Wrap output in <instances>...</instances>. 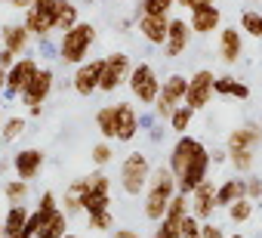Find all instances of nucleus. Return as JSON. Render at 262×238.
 <instances>
[{"instance_id":"e433bc0d","label":"nucleus","mask_w":262,"mask_h":238,"mask_svg":"<svg viewBox=\"0 0 262 238\" xmlns=\"http://www.w3.org/2000/svg\"><path fill=\"white\" fill-rule=\"evenodd\" d=\"M90 158H93V164H96V167H105V164L114 158V149H111V143H108V140L96 143V146H93V152H90Z\"/></svg>"},{"instance_id":"dca6fc26","label":"nucleus","mask_w":262,"mask_h":238,"mask_svg":"<svg viewBox=\"0 0 262 238\" xmlns=\"http://www.w3.org/2000/svg\"><path fill=\"white\" fill-rule=\"evenodd\" d=\"M262 146V127L259 121H247L241 127H234L225 140V152H256Z\"/></svg>"},{"instance_id":"cd10ccee","label":"nucleus","mask_w":262,"mask_h":238,"mask_svg":"<svg viewBox=\"0 0 262 238\" xmlns=\"http://www.w3.org/2000/svg\"><path fill=\"white\" fill-rule=\"evenodd\" d=\"M194 114H198V111H194L191 105H185V102H182V105H176V108H173V114L167 117V121H170V130H173L176 136L188 133V130H191V121H194Z\"/></svg>"},{"instance_id":"72a5a7b5","label":"nucleus","mask_w":262,"mask_h":238,"mask_svg":"<svg viewBox=\"0 0 262 238\" xmlns=\"http://www.w3.org/2000/svg\"><path fill=\"white\" fill-rule=\"evenodd\" d=\"M25 117H10V121H4V124H0V140H4V143H16L22 133H25Z\"/></svg>"},{"instance_id":"6ab92c4d","label":"nucleus","mask_w":262,"mask_h":238,"mask_svg":"<svg viewBox=\"0 0 262 238\" xmlns=\"http://www.w3.org/2000/svg\"><path fill=\"white\" fill-rule=\"evenodd\" d=\"M167 28H170V16H145V13H139V19H136V31L151 47L167 44Z\"/></svg>"},{"instance_id":"2f4dec72","label":"nucleus","mask_w":262,"mask_h":238,"mask_svg":"<svg viewBox=\"0 0 262 238\" xmlns=\"http://www.w3.org/2000/svg\"><path fill=\"white\" fill-rule=\"evenodd\" d=\"M241 31L253 41H262V13L259 10H244L241 13Z\"/></svg>"},{"instance_id":"a18cd8bd","label":"nucleus","mask_w":262,"mask_h":238,"mask_svg":"<svg viewBox=\"0 0 262 238\" xmlns=\"http://www.w3.org/2000/svg\"><path fill=\"white\" fill-rule=\"evenodd\" d=\"M31 4H34V0H10V7H13V10H22V13H25Z\"/></svg>"},{"instance_id":"b1692460","label":"nucleus","mask_w":262,"mask_h":238,"mask_svg":"<svg viewBox=\"0 0 262 238\" xmlns=\"http://www.w3.org/2000/svg\"><path fill=\"white\" fill-rule=\"evenodd\" d=\"M213 93L216 96H225V99H237V102H247L250 99V87L231 74H216V84H213Z\"/></svg>"},{"instance_id":"37998d69","label":"nucleus","mask_w":262,"mask_h":238,"mask_svg":"<svg viewBox=\"0 0 262 238\" xmlns=\"http://www.w3.org/2000/svg\"><path fill=\"white\" fill-rule=\"evenodd\" d=\"M16 59H19V56H16V53H10V50H0V65H4V68H7V71H10V65H13V62H16Z\"/></svg>"},{"instance_id":"a19ab883","label":"nucleus","mask_w":262,"mask_h":238,"mask_svg":"<svg viewBox=\"0 0 262 238\" xmlns=\"http://www.w3.org/2000/svg\"><path fill=\"white\" fill-rule=\"evenodd\" d=\"M111 238H142V235L136 229H120L117 226V229H111Z\"/></svg>"},{"instance_id":"603ef678","label":"nucleus","mask_w":262,"mask_h":238,"mask_svg":"<svg viewBox=\"0 0 262 238\" xmlns=\"http://www.w3.org/2000/svg\"><path fill=\"white\" fill-rule=\"evenodd\" d=\"M0 4H10V0H0Z\"/></svg>"},{"instance_id":"5701e85b","label":"nucleus","mask_w":262,"mask_h":238,"mask_svg":"<svg viewBox=\"0 0 262 238\" xmlns=\"http://www.w3.org/2000/svg\"><path fill=\"white\" fill-rule=\"evenodd\" d=\"M237 198H247V176H228L216 186V207H228Z\"/></svg>"},{"instance_id":"bb28decb","label":"nucleus","mask_w":262,"mask_h":238,"mask_svg":"<svg viewBox=\"0 0 262 238\" xmlns=\"http://www.w3.org/2000/svg\"><path fill=\"white\" fill-rule=\"evenodd\" d=\"M68 220H71V216L59 207V210H56V213L40 226V232H37L34 238H65V235H68Z\"/></svg>"},{"instance_id":"473e14b6","label":"nucleus","mask_w":262,"mask_h":238,"mask_svg":"<svg viewBox=\"0 0 262 238\" xmlns=\"http://www.w3.org/2000/svg\"><path fill=\"white\" fill-rule=\"evenodd\" d=\"M86 226H90L93 232H111V229H117V223H114V213H111V210L86 213Z\"/></svg>"},{"instance_id":"58836bf2","label":"nucleus","mask_w":262,"mask_h":238,"mask_svg":"<svg viewBox=\"0 0 262 238\" xmlns=\"http://www.w3.org/2000/svg\"><path fill=\"white\" fill-rule=\"evenodd\" d=\"M247 198L250 201H262V176H256V173H247Z\"/></svg>"},{"instance_id":"c756f323","label":"nucleus","mask_w":262,"mask_h":238,"mask_svg":"<svg viewBox=\"0 0 262 238\" xmlns=\"http://www.w3.org/2000/svg\"><path fill=\"white\" fill-rule=\"evenodd\" d=\"M96 127H99L102 140H108V143L114 140V102H108L96 111Z\"/></svg>"},{"instance_id":"a878e982","label":"nucleus","mask_w":262,"mask_h":238,"mask_svg":"<svg viewBox=\"0 0 262 238\" xmlns=\"http://www.w3.org/2000/svg\"><path fill=\"white\" fill-rule=\"evenodd\" d=\"M80 22V7L74 0H56V31H68Z\"/></svg>"},{"instance_id":"2eb2a0df","label":"nucleus","mask_w":262,"mask_h":238,"mask_svg":"<svg viewBox=\"0 0 262 238\" xmlns=\"http://www.w3.org/2000/svg\"><path fill=\"white\" fill-rule=\"evenodd\" d=\"M188 47H191V25H188V19L170 16L167 44H164V56H167V59H179Z\"/></svg>"},{"instance_id":"4be33fe9","label":"nucleus","mask_w":262,"mask_h":238,"mask_svg":"<svg viewBox=\"0 0 262 238\" xmlns=\"http://www.w3.org/2000/svg\"><path fill=\"white\" fill-rule=\"evenodd\" d=\"M31 31H28V25L22 22V25H4L0 28V41H4V50H10V53H16V56H22L25 50H28V44H31Z\"/></svg>"},{"instance_id":"20e7f679","label":"nucleus","mask_w":262,"mask_h":238,"mask_svg":"<svg viewBox=\"0 0 262 238\" xmlns=\"http://www.w3.org/2000/svg\"><path fill=\"white\" fill-rule=\"evenodd\" d=\"M93 44H96V25H93V22H77L74 28L62 31L59 59H62L65 65H80L83 59H90Z\"/></svg>"},{"instance_id":"9b49d317","label":"nucleus","mask_w":262,"mask_h":238,"mask_svg":"<svg viewBox=\"0 0 262 238\" xmlns=\"http://www.w3.org/2000/svg\"><path fill=\"white\" fill-rule=\"evenodd\" d=\"M102 59L105 56H96V59H83L80 65H74V77H71V87L77 96H93L99 90V77H102Z\"/></svg>"},{"instance_id":"864d4df0","label":"nucleus","mask_w":262,"mask_h":238,"mask_svg":"<svg viewBox=\"0 0 262 238\" xmlns=\"http://www.w3.org/2000/svg\"><path fill=\"white\" fill-rule=\"evenodd\" d=\"M0 124H4V117H0Z\"/></svg>"},{"instance_id":"ddd939ff","label":"nucleus","mask_w":262,"mask_h":238,"mask_svg":"<svg viewBox=\"0 0 262 238\" xmlns=\"http://www.w3.org/2000/svg\"><path fill=\"white\" fill-rule=\"evenodd\" d=\"M40 71V65H37V59H31V56H19L13 65H10V71H7V96H22V90L31 84V77Z\"/></svg>"},{"instance_id":"39448f33","label":"nucleus","mask_w":262,"mask_h":238,"mask_svg":"<svg viewBox=\"0 0 262 238\" xmlns=\"http://www.w3.org/2000/svg\"><path fill=\"white\" fill-rule=\"evenodd\" d=\"M151 170H155V167H151L148 155H142V152H129V155L123 158V164H120V189H123V195L139 198V195L145 192V186H148Z\"/></svg>"},{"instance_id":"49530a36","label":"nucleus","mask_w":262,"mask_h":238,"mask_svg":"<svg viewBox=\"0 0 262 238\" xmlns=\"http://www.w3.org/2000/svg\"><path fill=\"white\" fill-rule=\"evenodd\" d=\"M4 90H7V68L0 65V93H4Z\"/></svg>"},{"instance_id":"79ce46f5","label":"nucleus","mask_w":262,"mask_h":238,"mask_svg":"<svg viewBox=\"0 0 262 238\" xmlns=\"http://www.w3.org/2000/svg\"><path fill=\"white\" fill-rule=\"evenodd\" d=\"M204 4H216V0H176V7H182V10H194V7H204Z\"/></svg>"},{"instance_id":"ea45409f","label":"nucleus","mask_w":262,"mask_h":238,"mask_svg":"<svg viewBox=\"0 0 262 238\" xmlns=\"http://www.w3.org/2000/svg\"><path fill=\"white\" fill-rule=\"evenodd\" d=\"M201 232H204V238H228L225 229H222L219 223H213V220H204V223H201Z\"/></svg>"},{"instance_id":"9d476101","label":"nucleus","mask_w":262,"mask_h":238,"mask_svg":"<svg viewBox=\"0 0 262 238\" xmlns=\"http://www.w3.org/2000/svg\"><path fill=\"white\" fill-rule=\"evenodd\" d=\"M213 84H216V74L210 68H198L191 77H188V90H185V105H191L194 111L207 108L210 99L216 96L213 93Z\"/></svg>"},{"instance_id":"c03bdc74","label":"nucleus","mask_w":262,"mask_h":238,"mask_svg":"<svg viewBox=\"0 0 262 238\" xmlns=\"http://www.w3.org/2000/svg\"><path fill=\"white\" fill-rule=\"evenodd\" d=\"M210 158H213V164H228V152L225 149H213Z\"/></svg>"},{"instance_id":"f8f14e48","label":"nucleus","mask_w":262,"mask_h":238,"mask_svg":"<svg viewBox=\"0 0 262 238\" xmlns=\"http://www.w3.org/2000/svg\"><path fill=\"white\" fill-rule=\"evenodd\" d=\"M139 133V111L133 102H114V140L133 143Z\"/></svg>"},{"instance_id":"4c0bfd02","label":"nucleus","mask_w":262,"mask_h":238,"mask_svg":"<svg viewBox=\"0 0 262 238\" xmlns=\"http://www.w3.org/2000/svg\"><path fill=\"white\" fill-rule=\"evenodd\" d=\"M182 238H204V232H201V220L188 210L185 213V220H182Z\"/></svg>"},{"instance_id":"3c124183","label":"nucleus","mask_w":262,"mask_h":238,"mask_svg":"<svg viewBox=\"0 0 262 238\" xmlns=\"http://www.w3.org/2000/svg\"><path fill=\"white\" fill-rule=\"evenodd\" d=\"M0 238H4V226H0Z\"/></svg>"},{"instance_id":"aec40b11","label":"nucleus","mask_w":262,"mask_h":238,"mask_svg":"<svg viewBox=\"0 0 262 238\" xmlns=\"http://www.w3.org/2000/svg\"><path fill=\"white\" fill-rule=\"evenodd\" d=\"M219 56L228 65L241 62V56H244V31L241 28H234V25L219 28Z\"/></svg>"},{"instance_id":"4468645a","label":"nucleus","mask_w":262,"mask_h":238,"mask_svg":"<svg viewBox=\"0 0 262 238\" xmlns=\"http://www.w3.org/2000/svg\"><path fill=\"white\" fill-rule=\"evenodd\" d=\"M188 207H191V213H194L201 223H204V220H213L216 210H219V207H216V180L207 176V180L188 195Z\"/></svg>"},{"instance_id":"f3484780","label":"nucleus","mask_w":262,"mask_h":238,"mask_svg":"<svg viewBox=\"0 0 262 238\" xmlns=\"http://www.w3.org/2000/svg\"><path fill=\"white\" fill-rule=\"evenodd\" d=\"M53 87H56V71H53V68H40V71L31 77V84L22 90V102H25L28 108H34V105H43V102L50 99Z\"/></svg>"},{"instance_id":"de8ad7c7","label":"nucleus","mask_w":262,"mask_h":238,"mask_svg":"<svg viewBox=\"0 0 262 238\" xmlns=\"http://www.w3.org/2000/svg\"><path fill=\"white\" fill-rule=\"evenodd\" d=\"M228 238H247V235H241V232H231V235H228Z\"/></svg>"},{"instance_id":"c85d7f7f","label":"nucleus","mask_w":262,"mask_h":238,"mask_svg":"<svg viewBox=\"0 0 262 238\" xmlns=\"http://www.w3.org/2000/svg\"><path fill=\"white\" fill-rule=\"evenodd\" d=\"M225 213H228V223L244 226V223H250V220H253V213H256V201H250V198H237L234 204H228V207H225Z\"/></svg>"},{"instance_id":"1a4fd4ad","label":"nucleus","mask_w":262,"mask_h":238,"mask_svg":"<svg viewBox=\"0 0 262 238\" xmlns=\"http://www.w3.org/2000/svg\"><path fill=\"white\" fill-rule=\"evenodd\" d=\"M25 25L34 37L47 41L56 31V0H34L25 10Z\"/></svg>"},{"instance_id":"412c9836","label":"nucleus","mask_w":262,"mask_h":238,"mask_svg":"<svg viewBox=\"0 0 262 238\" xmlns=\"http://www.w3.org/2000/svg\"><path fill=\"white\" fill-rule=\"evenodd\" d=\"M43 161H47V155H43L40 149H22V152H16V155H13L16 176L31 183V180H34V176L43 170Z\"/></svg>"},{"instance_id":"6e6552de","label":"nucleus","mask_w":262,"mask_h":238,"mask_svg":"<svg viewBox=\"0 0 262 238\" xmlns=\"http://www.w3.org/2000/svg\"><path fill=\"white\" fill-rule=\"evenodd\" d=\"M133 59L126 53H108L102 59V77H99V93H114L120 84H126Z\"/></svg>"},{"instance_id":"423d86ee","label":"nucleus","mask_w":262,"mask_h":238,"mask_svg":"<svg viewBox=\"0 0 262 238\" xmlns=\"http://www.w3.org/2000/svg\"><path fill=\"white\" fill-rule=\"evenodd\" d=\"M126 87H129V96H133L139 105H155V99L161 93V77H158L151 62H136L129 68Z\"/></svg>"},{"instance_id":"393cba45","label":"nucleus","mask_w":262,"mask_h":238,"mask_svg":"<svg viewBox=\"0 0 262 238\" xmlns=\"http://www.w3.org/2000/svg\"><path fill=\"white\" fill-rule=\"evenodd\" d=\"M28 207L25 204H10L7 207V216H4V238H19L22 235V229H25V223H28Z\"/></svg>"},{"instance_id":"7ed1b4c3","label":"nucleus","mask_w":262,"mask_h":238,"mask_svg":"<svg viewBox=\"0 0 262 238\" xmlns=\"http://www.w3.org/2000/svg\"><path fill=\"white\" fill-rule=\"evenodd\" d=\"M176 192H179V186H176V176H173L170 164L155 167L151 176H148V186L142 192V213H145V220L161 223L167 207H170V201L176 198Z\"/></svg>"},{"instance_id":"f03ea898","label":"nucleus","mask_w":262,"mask_h":238,"mask_svg":"<svg viewBox=\"0 0 262 238\" xmlns=\"http://www.w3.org/2000/svg\"><path fill=\"white\" fill-rule=\"evenodd\" d=\"M62 210L68 216L111 210V180H108V173L96 170L90 176H80V180L68 183L65 198H62Z\"/></svg>"},{"instance_id":"7c9ffc66","label":"nucleus","mask_w":262,"mask_h":238,"mask_svg":"<svg viewBox=\"0 0 262 238\" xmlns=\"http://www.w3.org/2000/svg\"><path fill=\"white\" fill-rule=\"evenodd\" d=\"M28 192H31V183L28 180H7V186H4V195H7V204H25V198H28Z\"/></svg>"},{"instance_id":"a211bd4d","label":"nucleus","mask_w":262,"mask_h":238,"mask_svg":"<svg viewBox=\"0 0 262 238\" xmlns=\"http://www.w3.org/2000/svg\"><path fill=\"white\" fill-rule=\"evenodd\" d=\"M188 25H191V31L194 34H201V37H207V34H213V31H219L222 28V10L216 7V4H204V7H194V10H188Z\"/></svg>"},{"instance_id":"c9c22d12","label":"nucleus","mask_w":262,"mask_h":238,"mask_svg":"<svg viewBox=\"0 0 262 238\" xmlns=\"http://www.w3.org/2000/svg\"><path fill=\"white\" fill-rule=\"evenodd\" d=\"M50 216H53V213H43V210H37V207H34V210L28 213V223H25V229H22V235H19V238H34V235L40 232V226H43Z\"/></svg>"},{"instance_id":"f257e3e1","label":"nucleus","mask_w":262,"mask_h":238,"mask_svg":"<svg viewBox=\"0 0 262 238\" xmlns=\"http://www.w3.org/2000/svg\"><path fill=\"white\" fill-rule=\"evenodd\" d=\"M210 167H213L210 149H207L198 136L182 133V136L173 143V149H170V170H173V176H176L179 192L191 195V192L210 176Z\"/></svg>"},{"instance_id":"f704fd0d","label":"nucleus","mask_w":262,"mask_h":238,"mask_svg":"<svg viewBox=\"0 0 262 238\" xmlns=\"http://www.w3.org/2000/svg\"><path fill=\"white\" fill-rule=\"evenodd\" d=\"M173 7H176V0H142L139 13H145V16H170Z\"/></svg>"},{"instance_id":"0eeeda50","label":"nucleus","mask_w":262,"mask_h":238,"mask_svg":"<svg viewBox=\"0 0 262 238\" xmlns=\"http://www.w3.org/2000/svg\"><path fill=\"white\" fill-rule=\"evenodd\" d=\"M185 90H188V77L185 74H179V71L167 74V81H161V93L155 99V114L167 121V117L173 114V108L185 102Z\"/></svg>"},{"instance_id":"09e8293b","label":"nucleus","mask_w":262,"mask_h":238,"mask_svg":"<svg viewBox=\"0 0 262 238\" xmlns=\"http://www.w3.org/2000/svg\"><path fill=\"white\" fill-rule=\"evenodd\" d=\"M65 238H83V235H74V232H68V235H65Z\"/></svg>"},{"instance_id":"8fccbe9b","label":"nucleus","mask_w":262,"mask_h":238,"mask_svg":"<svg viewBox=\"0 0 262 238\" xmlns=\"http://www.w3.org/2000/svg\"><path fill=\"white\" fill-rule=\"evenodd\" d=\"M247 4H262V0H247Z\"/></svg>"}]
</instances>
